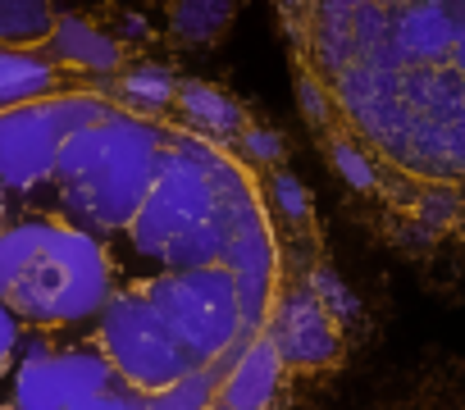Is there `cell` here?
Wrapping results in <instances>:
<instances>
[{"instance_id": "1", "label": "cell", "mask_w": 465, "mask_h": 410, "mask_svg": "<svg viewBox=\"0 0 465 410\" xmlns=\"http://www.w3.org/2000/svg\"><path fill=\"white\" fill-rule=\"evenodd\" d=\"M356 19V10H351ZM347 96L379 146L424 173L415 215L438 233L465 224V5H388L361 10ZM415 173V178H420Z\"/></svg>"}, {"instance_id": "2", "label": "cell", "mask_w": 465, "mask_h": 410, "mask_svg": "<svg viewBox=\"0 0 465 410\" xmlns=\"http://www.w3.org/2000/svg\"><path fill=\"white\" fill-rule=\"evenodd\" d=\"M256 205V187L238 164H228L219 146L164 132L160 173L142 200V210L124 229L128 251L146 265V278L223 265L238 220ZM137 278V283H146Z\"/></svg>"}, {"instance_id": "3", "label": "cell", "mask_w": 465, "mask_h": 410, "mask_svg": "<svg viewBox=\"0 0 465 410\" xmlns=\"http://www.w3.org/2000/svg\"><path fill=\"white\" fill-rule=\"evenodd\" d=\"M164 128L110 110L101 123L64 137L51 182L60 191V220L83 233H124L160 173Z\"/></svg>"}, {"instance_id": "4", "label": "cell", "mask_w": 465, "mask_h": 410, "mask_svg": "<svg viewBox=\"0 0 465 410\" xmlns=\"http://www.w3.org/2000/svg\"><path fill=\"white\" fill-rule=\"evenodd\" d=\"M114 292H119L114 256L101 247V238L64 224L60 215H42L37 242L0 301L15 310L24 328L51 333V328H78L87 319L96 324V315Z\"/></svg>"}, {"instance_id": "5", "label": "cell", "mask_w": 465, "mask_h": 410, "mask_svg": "<svg viewBox=\"0 0 465 410\" xmlns=\"http://www.w3.org/2000/svg\"><path fill=\"white\" fill-rule=\"evenodd\" d=\"M151 310L164 319V328L178 337L187 360L196 369H219L242 342H252L238 306V288H232L223 265L210 269H183V274H160L146 283H133Z\"/></svg>"}, {"instance_id": "6", "label": "cell", "mask_w": 465, "mask_h": 410, "mask_svg": "<svg viewBox=\"0 0 465 410\" xmlns=\"http://www.w3.org/2000/svg\"><path fill=\"white\" fill-rule=\"evenodd\" d=\"M96 347L110 360L114 378L142 396L169 392L196 369L137 288H119L105 301V310L96 315Z\"/></svg>"}, {"instance_id": "7", "label": "cell", "mask_w": 465, "mask_h": 410, "mask_svg": "<svg viewBox=\"0 0 465 410\" xmlns=\"http://www.w3.org/2000/svg\"><path fill=\"white\" fill-rule=\"evenodd\" d=\"M114 105L87 92H69L28 110L0 114V191L5 196H28L33 187L51 182L55 155L64 137L101 123Z\"/></svg>"}, {"instance_id": "8", "label": "cell", "mask_w": 465, "mask_h": 410, "mask_svg": "<svg viewBox=\"0 0 465 410\" xmlns=\"http://www.w3.org/2000/svg\"><path fill=\"white\" fill-rule=\"evenodd\" d=\"M110 387H119V378L96 342L55 347L46 333H37V351H28L19 337L5 410H83Z\"/></svg>"}, {"instance_id": "9", "label": "cell", "mask_w": 465, "mask_h": 410, "mask_svg": "<svg viewBox=\"0 0 465 410\" xmlns=\"http://www.w3.org/2000/svg\"><path fill=\"white\" fill-rule=\"evenodd\" d=\"M223 269H228L232 288H238V306H242L247 333H252V337L265 333L270 310H274L279 251H274V238H270V224H265V210H261V205H252V210L238 220V229H232Z\"/></svg>"}, {"instance_id": "10", "label": "cell", "mask_w": 465, "mask_h": 410, "mask_svg": "<svg viewBox=\"0 0 465 410\" xmlns=\"http://www.w3.org/2000/svg\"><path fill=\"white\" fill-rule=\"evenodd\" d=\"M265 337L274 342V351L288 369H324L342 347V328L329 319V310L315 301L311 288L274 297Z\"/></svg>"}, {"instance_id": "11", "label": "cell", "mask_w": 465, "mask_h": 410, "mask_svg": "<svg viewBox=\"0 0 465 410\" xmlns=\"http://www.w3.org/2000/svg\"><path fill=\"white\" fill-rule=\"evenodd\" d=\"M283 374L288 365L279 360L274 342L265 333H256L252 342H242L228 356V365H219V405L223 410H274L279 392H283Z\"/></svg>"}, {"instance_id": "12", "label": "cell", "mask_w": 465, "mask_h": 410, "mask_svg": "<svg viewBox=\"0 0 465 410\" xmlns=\"http://www.w3.org/2000/svg\"><path fill=\"white\" fill-rule=\"evenodd\" d=\"M46 55L64 69V73H101V78H114L133 51H124L110 33V24H96L92 15H64L60 10V24L46 42Z\"/></svg>"}, {"instance_id": "13", "label": "cell", "mask_w": 465, "mask_h": 410, "mask_svg": "<svg viewBox=\"0 0 465 410\" xmlns=\"http://www.w3.org/2000/svg\"><path fill=\"white\" fill-rule=\"evenodd\" d=\"M173 119L183 123L187 137H201V142H210V146L238 142V137L252 128V119H247V110H242L238 101H232L223 87L201 83V78H183V83H178Z\"/></svg>"}, {"instance_id": "14", "label": "cell", "mask_w": 465, "mask_h": 410, "mask_svg": "<svg viewBox=\"0 0 465 410\" xmlns=\"http://www.w3.org/2000/svg\"><path fill=\"white\" fill-rule=\"evenodd\" d=\"M74 78L42 51H5L0 46V114L10 110H28L55 96H69Z\"/></svg>"}, {"instance_id": "15", "label": "cell", "mask_w": 465, "mask_h": 410, "mask_svg": "<svg viewBox=\"0 0 465 410\" xmlns=\"http://www.w3.org/2000/svg\"><path fill=\"white\" fill-rule=\"evenodd\" d=\"M178 83H183V78H178L164 60L133 55V60L114 73V96H119V105H114V110H124V114H133V119L155 123V119L173 114Z\"/></svg>"}, {"instance_id": "16", "label": "cell", "mask_w": 465, "mask_h": 410, "mask_svg": "<svg viewBox=\"0 0 465 410\" xmlns=\"http://www.w3.org/2000/svg\"><path fill=\"white\" fill-rule=\"evenodd\" d=\"M60 24L55 5H15L0 0V46L5 51H42Z\"/></svg>"}, {"instance_id": "17", "label": "cell", "mask_w": 465, "mask_h": 410, "mask_svg": "<svg viewBox=\"0 0 465 410\" xmlns=\"http://www.w3.org/2000/svg\"><path fill=\"white\" fill-rule=\"evenodd\" d=\"M232 19V5H169V33L183 46H205L223 33Z\"/></svg>"}, {"instance_id": "18", "label": "cell", "mask_w": 465, "mask_h": 410, "mask_svg": "<svg viewBox=\"0 0 465 410\" xmlns=\"http://www.w3.org/2000/svg\"><path fill=\"white\" fill-rule=\"evenodd\" d=\"M219 396V369H192L183 383H173L169 392L146 396L151 410H210Z\"/></svg>"}, {"instance_id": "19", "label": "cell", "mask_w": 465, "mask_h": 410, "mask_svg": "<svg viewBox=\"0 0 465 410\" xmlns=\"http://www.w3.org/2000/svg\"><path fill=\"white\" fill-rule=\"evenodd\" d=\"M265 196H270V205H274L288 224H311V191H306L288 169H274V173L265 178Z\"/></svg>"}, {"instance_id": "20", "label": "cell", "mask_w": 465, "mask_h": 410, "mask_svg": "<svg viewBox=\"0 0 465 410\" xmlns=\"http://www.w3.org/2000/svg\"><path fill=\"white\" fill-rule=\"evenodd\" d=\"M238 151H242L256 169H270V173H274L279 160H283V137H279L274 128H256V123H252V128L238 137Z\"/></svg>"}, {"instance_id": "21", "label": "cell", "mask_w": 465, "mask_h": 410, "mask_svg": "<svg viewBox=\"0 0 465 410\" xmlns=\"http://www.w3.org/2000/svg\"><path fill=\"white\" fill-rule=\"evenodd\" d=\"M19 337H24V324L15 319V310L5 301H0V378H10V369H15Z\"/></svg>"}, {"instance_id": "22", "label": "cell", "mask_w": 465, "mask_h": 410, "mask_svg": "<svg viewBox=\"0 0 465 410\" xmlns=\"http://www.w3.org/2000/svg\"><path fill=\"white\" fill-rule=\"evenodd\" d=\"M83 410H151V405H146V396H142V392H133V387H124V383H119V387H110L105 396H96V401H92V405H83Z\"/></svg>"}, {"instance_id": "23", "label": "cell", "mask_w": 465, "mask_h": 410, "mask_svg": "<svg viewBox=\"0 0 465 410\" xmlns=\"http://www.w3.org/2000/svg\"><path fill=\"white\" fill-rule=\"evenodd\" d=\"M302 114L311 123H324L329 119V92L315 83V78H302Z\"/></svg>"}, {"instance_id": "24", "label": "cell", "mask_w": 465, "mask_h": 410, "mask_svg": "<svg viewBox=\"0 0 465 410\" xmlns=\"http://www.w3.org/2000/svg\"><path fill=\"white\" fill-rule=\"evenodd\" d=\"M210 410H223V405H219V401H214V405H210Z\"/></svg>"}, {"instance_id": "25", "label": "cell", "mask_w": 465, "mask_h": 410, "mask_svg": "<svg viewBox=\"0 0 465 410\" xmlns=\"http://www.w3.org/2000/svg\"><path fill=\"white\" fill-rule=\"evenodd\" d=\"M0 410H5V405H0Z\"/></svg>"}]
</instances>
